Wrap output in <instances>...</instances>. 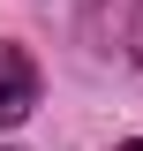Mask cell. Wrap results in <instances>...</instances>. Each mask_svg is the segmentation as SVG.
<instances>
[{
    "instance_id": "cell-1",
    "label": "cell",
    "mask_w": 143,
    "mask_h": 151,
    "mask_svg": "<svg viewBox=\"0 0 143 151\" xmlns=\"http://www.w3.org/2000/svg\"><path fill=\"white\" fill-rule=\"evenodd\" d=\"M30 106H38V60L0 38V129L30 121Z\"/></svg>"
},
{
    "instance_id": "cell-3",
    "label": "cell",
    "mask_w": 143,
    "mask_h": 151,
    "mask_svg": "<svg viewBox=\"0 0 143 151\" xmlns=\"http://www.w3.org/2000/svg\"><path fill=\"white\" fill-rule=\"evenodd\" d=\"M0 151H8V144H0Z\"/></svg>"
},
{
    "instance_id": "cell-2",
    "label": "cell",
    "mask_w": 143,
    "mask_h": 151,
    "mask_svg": "<svg viewBox=\"0 0 143 151\" xmlns=\"http://www.w3.org/2000/svg\"><path fill=\"white\" fill-rule=\"evenodd\" d=\"M113 151H143V144H113Z\"/></svg>"
}]
</instances>
